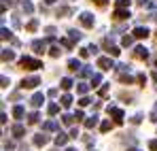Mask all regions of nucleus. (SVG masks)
I'll use <instances>...</instances> for the list:
<instances>
[{"mask_svg": "<svg viewBox=\"0 0 157 151\" xmlns=\"http://www.w3.org/2000/svg\"><path fill=\"white\" fill-rule=\"evenodd\" d=\"M19 64H21L24 68H30V70H34V68H43V62H40V60H34V58H26V55H24V58L19 60Z\"/></svg>", "mask_w": 157, "mask_h": 151, "instance_id": "1", "label": "nucleus"}, {"mask_svg": "<svg viewBox=\"0 0 157 151\" xmlns=\"http://www.w3.org/2000/svg\"><path fill=\"white\" fill-rule=\"evenodd\" d=\"M38 83H40V79H38L36 75L34 77H26V79L21 81V87H24V89H32V87H36Z\"/></svg>", "mask_w": 157, "mask_h": 151, "instance_id": "2", "label": "nucleus"}, {"mask_svg": "<svg viewBox=\"0 0 157 151\" xmlns=\"http://www.w3.org/2000/svg\"><path fill=\"white\" fill-rule=\"evenodd\" d=\"M108 113L113 115V119H115L117 124L123 121V111H121V109H117V106H108Z\"/></svg>", "mask_w": 157, "mask_h": 151, "instance_id": "3", "label": "nucleus"}, {"mask_svg": "<svg viewBox=\"0 0 157 151\" xmlns=\"http://www.w3.org/2000/svg\"><path fill=\"white\" fill-rule=\"evenodd\" d=\"M78 19H81V24L85 26V28H91V26H94V15H91V13H81Z\"/></svg>", "mask_w": 157, "mask_h": 151, "instance_id": "4", "label": "nucleus"}, {"mask_svg": "<svg viewBox=\"0 0 157 151\" xmlns=\"http://www.w3.org/2000/svg\"><path fill=\"white\" fill-rule=\"evenodd\" d=\"M98 66H100L102 70H110V68H113V60H110V58H100V60H98Z\"/></svg>", "mask_w": 157, "mask_h": 151, "instance_id": "5", "label": "nucleus"}, {"mask_svg": "<svg viewBox=\"0 0 157 151\" xmlns=\"http://www.w3.org/2000/svg\"><path fill=\"white\" fill-rule=\"evenodd\" d=\"M43 102H45V96H43L40 92H38V94H34V96L30 98V104H32V106H40Z\"/></svg>", "mask_w": 157, "mask_h": 151, "instance_id": "6", "label": "nucleus"}, {"mask_svg": "<svg viewBox=\"0 0 157 151\" xmlns=\"http://www.w3.org/2000/svg\"><path fill=\"white\" fill-rule=\"evenodd\" d=\"M134 55H136L138 60H147V58H149V51L144 49V47H136V49H134Z\"/></svg>", "mask_w": 157, "mask_h": 151, "instance_id": "7", "label": "nucleus"}, {"mask_svg": "<svg viewBox=\"0 0 157 151\" xmlns=\"http://www.w3.org/2000/svg\"><path fill=\"white\" fill-rule=\"evenodd\" d=\"M134 36H136V38H147V36H149V30L138 26V28H134Z\"/></svg>", "mask_w": 157, "mask_h": 151, "instance_id": "8", "label": "nucleus"}, {"mask_svg": "<svg viewBox=\"0 0 157 151\" xmlns=\"http://www.w3.org/2000/svg\"><path fill=\"white\" fill-rule=\"evenodd\" d=\"M66 143H68V136H66L64 132H57V136H55V145H57V147H64Z\"/></svg>", "mask_w": 157, "mask_h": 151, "instance_id": "9", "label": "nucleus"}, {"mask_svg": "<svg viewBox=\"0 0 157 151\" xmlns=\"http://www.w3.org/2000/svg\"><path fill=\"white\" fill-rule=\"evenodd\" d=\"M47 141H49V136H45V134H36V136H34V145H36V147L47 145Z\"/></svg>", "mask_w": 157, "mask_h": 151, "instance_id": "10", "label": "nucleus"}, {"mask_svg": "<svg viewBox=\"0 0 157 151\" xmlns=\"http://www.w3.org/2000/svg\"><path fill=\"white\" fill-rule=\"evenodd\" d=\"M32 49L36 51V53H45V45H43V41H34V43H32Z\"/></svg>", "mask_w": 157, "mask_h": 151, "instance_id": "11", "label": "nucleus"}, {"mask_svg": "<svg viewBox=\"0 0 157 151\" xmlns=\"http://www.w3.org/2000/svg\"><path fill=\"white\" fill-rule=\"evenodd\" d=\"M59 102H62V106H66V109H68V106H72V96H70V94H64Z\"/></svg>", "mask_w": 157, "mask_h": 151, "instance_id": "12", "label": "nucleus"}, {"mask_svg": "<svg viewBox=\"0 0 157 151\" xmlns=\"http://www.w3.org/2000/svg\"><path fill=\"white\" fill-rule=\"evenodd\" d=\"M128 17H130L128 11H123V9H117L115 11V19H128Z\"/></svg>", "mask_w": 157, "mask_h": 151, "instance_id": "13", "label": "nucleus"}, {"mask_svg": "<svg viewBox=\"0 0 157 151\" xmlns=\"http://www.w3.org/2000/svg\"><path fill=\"white\" fill-rule=\"evenodd\" d=\"M2 60H4V62H6V60L11 62V60H15V53L11 49H2Z\"/></svg>", "mask_w": 157, "mask_h": 151, "instance_id": "14", "label": "nucleus"}, {"mask_svg": "<svg viewBox=\"0 0 157 151\" xmlns=\"http://www.w3.org/2000/svg\"><path fill=\"white\" fill-rule=\"evenodd\" d=\"M96 124H98V117H96V115H94V117H89V119H85V128H87V130L96 128Z\"/></svg>", "mask_w": 157, "mask_h": 151, "instance_id": "15", "label": "nucleus"}, {"mask_svg": "<svg viewBox=\"0 0 157 151\" xmlns=\"http://www.w3.org/2000/svg\"><path fill=\"white\" fill-rule=\"evenodd\" d=\"M13 115H15V119H24V106L17 104V106L13 109Z\"/></svg>", "mask_w": 157, "mask_h": 151, "instance_id": "16", "label": "nucleus"}, {"mask_svg": "<svg viewBox=\"0 0 157 151\" xmlns=\"http://www.w3.org/2000/svg\"><path fill=\"white\" fill-rule=\"evenodd\" d=\"M89 87H91V85H87V83H78L77 92H78V94H81V96H85V94L89 92Z\"/></svg>", "mask_w": 157, "mask_h": 151, "instance_id": "17", "label": "nucleus"}, {"mask_svg": "<svg viewBox=\"0 0 157 151\" xmlns=\"http://www.w3.org/2000/svg\"><path fill=\"white\" fill-rule=\"evenodd\" d=\"M68 68H70V70H81L83 66H81L78 60H70V62H68Z\"/></svg>", "mask_w": 157, "mask_h": 151, "instance_id": "18", "label": "nucleus"}, {"mask_svg": "<svg viewBox=\"0 0 157 151\" xmlns=\"http://www.w3.org/2000/svg\"><path fill=\"white\" fill-rule=\"evenodd\" d=\"M13 134H15V136H24V134H26V128L17 124V126H13Z\"/></svg>", "mask_w": 157, "mask_h": 151, "instance_id": "19", "label": "nucleus"}, {"mask_svg": "<svg viewBox=\"0 0 157 151\" xmlns=\"http://www.w3.org/2000/svg\"><path fill=\"white\" fill-rule=\"evenodd\" d=\"M21 11H24V13H32V11H34V6H32L28 0H24V2H21Z\"/></svg>", "mask_w": 157, "mask_h": 151, "instance_id": "20", "label": "nucleus"}, {"mask_svg": "<svg viewBox=\"0 0 157 151\" xmlns=\"http://www.w3.org/2000/svg\"><path fill=\"white\" fill-rule=\"evenodd\" d=\"M43 130H47V132H51V130H57V124H55V121H45Z\"/></svg>", "mask_w": 157, "mask_h": 151, "instance_id": "21", "label": "nucleus"}, {"mask_svg": "<svg viewBox=\"0 0 157 151\" xmlns=\"http://www.w3.org/2000/svg\"><path fill=\"white\" fill-rule=\"evenodd\" d=\"M78 75H81V77H94V73L89 70V66H83V68L78 70Z\"/></svg>", "mask_w": 157, "mask_h": 151, "instance_id": "22", "label": "nucleus"}, {"mask_svg": "<svg viewBox=\"0 0 157 151\" xmlns=\"http://www.w3.org/2000/svg\"><path fill=\"white\" fill-rule=\"evenodd\" d=\"M57 111H59V106H57V104H55V102H51V104H49V106H47V113H49V115H55V113H57Z\"/></svg>", "mask_w": 157, "mask_h": 151, "instance_id": "23", "label": "nucleus"}, {"mask_svg": "<svg viewBox=\"0 0 157 151\" xmlns=\"http://www.w3.org/2000/svg\"><path fill=\"white\" fill-rule=\"evenodd\" d=\"M59 85H62V89H70V87H72V81L66 77V79H62V83H59Z\"/></svg>", "mask_w": 157, "mask_h": 151, "instance_id": "24", "label": "nucleus"}, {"mask_svg": "<svg viewBox=\"0 0 157 151\" xmlns=\"http://www.w3.org/2000/svg\"><path fill=\"white\" fill-rule=\"evenodd\" d=\"M38 119H40V115H38V113H30V117H28V124H38Z\"/></svg>", "mask_w": 157, "mask_h": 151, "instance_id": "25", "label": "nucleus"}, {"mask_svg": "<svg viewBox=\"0 0 157 151\" xmlns=\"http://www.w3.org/2000/svg\"><path fill=\"white\" fill-rule=\"evenodd\" d=\"M62 121H64L66 126H72V121H75V115H62Z\"/></svg>", "mask_w": 157, "mask_h": 151, "instance_id": "26", "label": "nucleus"}, {"mask_svg": "<svg viewBox=\"0 0 157 151\" xmlns=\"http://www.w3.org/2000/svg\"><path fill=\"white\" fill-rule=\"evenodd\" d=\"M110 128H113V124H110V119H106V121H102V124H100V130H102V132H108Z\"/></svg>", "mask_w": 157, "mask_h": 151, "instance_id": "27", "label": "nucleus"}, {"mask_svg": "<svg viewBox=\"0 0 157 151\" xmlns=\"http://www.w3.org/2000/svg\"><path fill=\"white\" fill-rule=\"evenodd\" d=\"M100 83H102V77H100V75L91 77V87H96V85H100Z\"/></svg>", "mask_w": 157, "mask_h": 151, "instance_id": "28", "label": "nucleus"}, {"mask_svg": "<svg viewBox=\"0 0 157 151\" xmlns=\"http://www.w3.org/2000/svg\"><path fill=\"white\" fill-rule=\"evenodd\" d=\"M130 6V0H117V9H128Z\"/></svg>", "mask_w": 157, "mask_h": 151, "instance_id": "29", "label": "nucleus"}, {"mask_svg": "<svg viewBox=\"0 0 157 151\" xmlns=\"http://www.w3.org/2000/svg\"><path fill=\"white\" fill-rule=\"evenodd\" d=\"M68 34H70V38H72V41H81V32H77V30H70Z\"/></svg>", "mask_w": 157, "mask_h": 151, "instance_id": "30", "label": "nucleus"}, {"mask_svg": "<svg viewBox=\"0 0 157 151\" xmlns=\"http://www.w3.org/2000/svg\"><path fill=\"white\" fill-rule=\"evenodd\" d=\"M121 81L130 85V83H134V77H132V75H121Z\"/></svg>", "mask_w": 157, "mask_h": 151, "instance_id": "31", "label": "nucleus"}, {"mask_svg": "<svg viewBox=\"0 0 157 151\" xmlns=\"http://www.w3.org/2000/svg\"><path fill=\"white\" fill-rule=\"evenodd\" d=\"M36 28H38V22H36V19H32V22L28 24V30H30V32H34Z\"/></svg>", "mask_w": 157, "mask_h": 151, "instance_id": "32", "label": "nucleus"}, {"mask_svg": "<svg viewBox=\"0 0 157 151\" xmlns=\"http://www.w3.org/2000/svg\"><path fill=\"white\" fill-rule=\"evenodd\" d=\"M108 53H110L113 58H117V55H119L121 51H119V47H110V49H108Z\"/></svg>", "mask_w": 157, "mask_h": 151, "instance_id": "33", "label": "nucleus"}, {"mask_svg": "<svg viewBox=\"0 0 157 151\" xmlns=\"http://www.w3.org/2000/svg\"><path fill=\"white\" fill-rule=\"evenodd\" d=\"M6 38H11V32L6 28H2V41H6Z\"/></svg>", "mask_w": 157, "mask_h": 151, "instance_id": "34", "label": "nucleus"}, {"mask_svg": "<svg viewBox=\"0 0 157 151\" xmlns=\"http://www.w3.org/2000/svg\"><path fill=\"white\" fill-rule=\"evenodd\" d=\"M121 43H123L125 47H130V45H132V36H123V41H121Z\"/></svg>", "mask_w": 157, "mask_h": 151, "instance_id": "35", "label": "nucleus"}, {"mask_svg": "<svg viewBox=\"0 0 157 151\" xmlns=\"http://www.w3.org/2000/svg\"><path fill=\"white\" fill-rule=\"evenodd\" d=\"M98 94H100V96H106V94H108V85H102V87H100V92H98Z\"/></svg>", "mask_w": 157, "mask_h": 151, "instance_id": "36", "label": "nucleus"}, {"mask_svg": "<svg viewBox=\"0 0 157 151\" xmlns=\"http://www.w3.org/2000/svg\"><path fill=\"white\" fill-rule=\"evenodd\" d=\"M89 98H85V96H83V98H81V100H78V104H81V106H87V104H89Z\"/></svg>", "mask_w": 157, "mask_h": 151, "instance_id": "37", "label": "nucleus"}, {"mask_svg": "<svg viewBox=\"0 0 157 151\" xmlns=\"http://www.w3.org/2000/svg\"><path fill=\"white\" fill-rule=\"evenodd\" d=\"M59 53H62V51H59V47H53V49H51V55H53V58H59Z\"/></svg>", "mask_w": 157, "mask_h": 151, "instance_id": "38", "label": "nucleus"}, {"mask_svg": "<svg viewBox=\"0 0 157 151\" xmlns=\"http://www.w3.org/2000/svg\"><path fill=\"white\" fill-rule=\"evenodd\" d=\"M78 136V128H72V130H70V138H77Z\"/></svg>", "mask_w": 157, "mask_h": 151, "instance_id": "39", "label": "nucleus"}, {"mask_svg": "<svg viewBox=\"0 0 157 151\" xmlns=\"http://www.w3.org/2000/svg\"><path fill=\"white\" fill-rule=\"evenodd\" d=\"M149 149H151V151H157V141H151V143H149Z\"/></svg>", "mask_w": 157, "mask_h": 151, "instance_id": "40", "label": "nucleus"}, {"mask_svg": "<svg viewBox=\"0 0 157 151\" xmlns=\"http://www.w3.org/2000/svg\"><path fill=\"white\" fill-rule=\"evenodd\" d=\"M75 119H77V121L83 119V111H77V113H75Z\"/></svg>", "mask_w": 157, "mask_h": 151, "instance_id": "41", "label": "nucleus"}, {"mask_svg": "<svg viewBox=\"0 0 157 151\" xmlns=\"http://www.w3.org/2000/svg\"><path fill=\"white\" fill-rule=\"evenodd\" d=\"M151 121H157V104H155V111L151 113Z\"/></svg>", "mask_w": 157, "mask_h": 151, "instance_id": "42", "label": "nucleus"}, {"mask_svg": "<svg viewBox=\"0 0 157 151\" xmlns=\"http://www.w3.org/2000/svg\"><path fill=\"white\" fill-rule=\"evenodd\" d=\"M2 87H9V79H6L4 75H2Z\"/></svg>", "mask_w": 157, "mask_h": 151, "instance_id": "43", "label": "nucleus"}, {"mask_svg": "<svg viewBox=\"0 0 157 151\" xmlns=\"http://www.w3.org/2000/svg\"><path fill=\"white\" fill-rule=\"evenodd\" d=\"M4 149L11 151V149H15V145H13V143H4Z\"/></svg>", "mask_w": 157, "mask_h": 151, "instance_id": "44", "label": "nucleus"}, {"mask_svg": "<svg viewBox=\"0 0 157 151\" xmlns=\"http://www.w3.org/2000/svg\"><path fill=\"white\" fill-rule=\"evenodd\" d=\"M94 2H96L98 6H106V0H94Z\"/></svg>", "mask_w": 157, "mask_h": 151, "instance_id": "45", "label": "nucleus"}, {"mask_svg": "<svg viewBox=\"0 0 157 151\" xmlns=\"http://www.w3.org/2000/svg\"><path fill=\"white\" fill-rule=\"evenodd\" d=\"M45 2H49V4H53V2H55V0H45Z\"/></svg>", "mask_w": 157, "mask_h": 151, "instance_id": "46", "label": "nucleus"}, {"mask_svg": "<svg viewBox=\"0 0 157 151\" xmlns=\"http://www.w3.org/2000/svg\"><path fill=\"white\" fill-rule=\"evenodd\" d=\"M66 151H77V149H72V147H68V149H66Z\"/></svg>", "mask_w": 157, "mask_h": 151, "instance_id": "47", "label": "nucleus"}, {"mask_svg": "<svg viewBox=\"0 0 157 151\" xmlns=\"http://www.w3.org/2000/svg\"><path fill=\"white\" fill-rule=\"evenodd\" d=\"M153 79H155V81H157V73H153Z\"/></svg>", "mask_w": 157, "mask_h": 151, "instance_id": "48", "label": "nucleus"}, {"mask_svg": "<svg viewBox=\"0 0 157 151\" xmlns=\"http://www.w3.org/2000/svg\"><path fill=\"white\" fill-rule=\"evenodd\" d=\"M128 151H140V149H128Z\"/></svg>", "mask_w": 157, "mask_h": 151, "instance_id": "49", "label": "nucleus"}, {"mask_svg": "<svg viewBox=\"0 0 157 151\" xmlns=\"http://www.w3.org/2000/svg\"><path fill=\"white\" fill-rule=\"evenodd\" d=\"M51 151H57V149H51Z\"/></svg>", "mask_w": 157, "mask_h": 151, "instance_id": "50", "label": "nucleus"}]
</instances>
